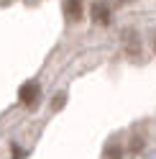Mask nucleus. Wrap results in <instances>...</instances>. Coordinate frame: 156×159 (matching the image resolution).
I'll list each match as a JSON object with an SVG mask.
<instances>
[{
    "instance_id": "nucleus-4",
    "label": "nucleus",
    "mask_w": 156,
    "mask_h": 159,
    "mask_svg": "<svg viewBox=\"0 0 156 159\" xmlns=\"http://www.w3.org/2000/svg\"><path fill=\"white\" fill-rule=\"evenodd\" d=\"M108 159H120V152H118V146H110V149H108Z\"/></svg>"
},
{
    "instance_id": "nucleus-3",
    "label": "nucleus",
    "mask_w": 156,
    "mask_h": 159,
    "mask_svg": "<svg viewBox=\"0 0 156 159\" xmlns=\"http://www.w3.org/2000/svg\"><path fill=\"white\" fill-rule=\"evenodd\" d=\"M92 21L102 23V26L110 21V11H108V5H105V3H95L92 5Z\"/></svg>"
},
{
    "instance_id": "nucleus-2",
    "label": "nucleus",
    "mask_w": 156,
    "mask_h": 159,
    "mask_svg": "<svg viewBox=\"0 0 156 159\" xmlns=\"http://www.w3.org/2000/svg\"><path fill=\"white\" fill-rule=\"evenodd\" d=\"M64 16L69 21H80L82 18V3L80 0H64Z\"/></svg>"
},
{
    "instance_id": "nucleus-1",
    "label": "nucleus",
    "mask_w": 156,
    "mask_h": 159,
    "mask_svg": "<svg viewBox=\"0 0 156 159\" xmlns=\"http://www.w3.org/2000/svg\"><path fill=\"white\" fill-rule=\"evenodd\" d=\"M38 95H41V90H38V85L36 82H26L21 87V100L26 105H36L38 103Z\"/></svg>"
},
{
    "instance_id": "nucleus-5",
    "label": "nucleus",
    "mask_w": 156,
    "mask_h": 159,
    "mask_svg": "<svg viewBox=\"0 0 156 159\" xmlns=\"http://www.w3.org/2000/svg\"><path fill=\"white\" fill-rule=\"evenodd\" d=\"M118 3H128V0H118Z\"/></svg>"
}]
</instances>
